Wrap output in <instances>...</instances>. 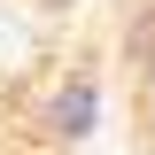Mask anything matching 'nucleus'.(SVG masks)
<instances>
[{"label":"nucleus","instance_id":"obj_1","mask_svg":"<svg viewBox=\"0 0 155 155\" xmlns=\"http://www.w3.org/2000/svg\"><path fill=\"white\" fill-rule=\"evenodd\" d=\"M0 155H155V0L23 39L0 62Z\"/></svg>","mask_w":155,"mask_h":155},{"label":"nucleus","instance_id":"obj_2","mask_svg":"<svg viewBox=\"0 0 155 155\" xmlns=\"http://www.w3.org/2000/svg\"><path fill=\"white\" fill-rule=\"evenodd\" d=\"M8 16H23L31 31H47V23H70V16H93V8H109V0H0Z\"/></svg>","mask_w":155,"mask_h":155}]
</instances>
